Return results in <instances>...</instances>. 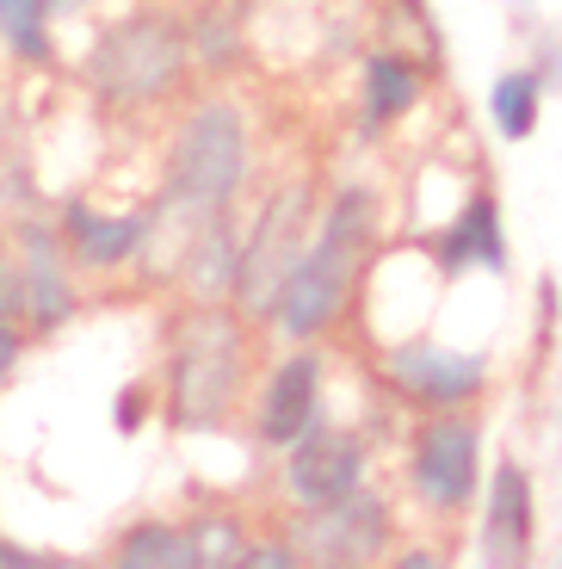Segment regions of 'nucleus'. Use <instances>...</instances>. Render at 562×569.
Returning a JSON list of instances; mask_svg holds the SVG:
<instances>
[{"label": "nucleus", "mask_w": 562, "mask_h": 569, "mask_svg": "<svg viewBox=\"0 0 562 569\" xmlns=\"http://www.w3.org/2000/svg\"><path fill=\"white\" fill-rule=\"evenodd\" d=\"M371 236H378V211H371V192H340L334 211H328V229L310 254L297 260L279 284V322L284 335H315V328L334 322V310L347 303V284L359 272V260L371 254Z\"/></svg>", "instance_id": "obj_1"}, {"label": "nucleus", "mask_w": 562, "mask_h": 569, "mask_svg": "<svg viewBox=\"0 0 562 569\" xmlns=\"http://www.w3.org/2000/svg\"><path fill=\"white\" fill-rule=\"evenodd\" d=\"M241 173H248V137H241V118H235V106L211 100L180 137L168 204H180V211L198 217V223H211V217L229 204V192L241 186Z\"/></svg>", "instance_id": "obj_2"}, {"label": "nucleus", "mask_w": 562, "mask_h": 569, "mask_svg": "<svg viewBox=\"0 0 562 569\" xmlns=\"http://www.w3.org/2000/svg\"><path fill=\"white\" fill-rule=\"evenodd\" d=\"M185 69V43L173 26L161 19H124L112 26L106 38L93 43L87 57V81L99 87V100L112 106H142V100H161Z\"/></svg>", "instance_id": "obj_3"}, {"label": "nucleus", "mask_w": 562, "mask_h": 569, "mask_svg": "<svg viewBox=\"0 0 562 569\" xmlns=\"http://www.w3.org/2000/svg\"><path fill=\"white\" fill-rule=\"evenodd\" d=\"M241 385V335L217 310H204L198 322H185L180 353H173V421L204 427L229 409Z\"/></svg>", "instance_id": "obj_4"}, {"label": "nucleus", "mask_w": 562, "mask_h": 569, "mask_svg": "<svg viewBox=\"0 0 562 569\" xmlns=\"http://www.w3.org/2000/svg\"><path fill=\"white\" fill-rule=\"evenodd\" d=\"M303 223H310V186H291L284 199H272V211L253 229V242L241 248L235 291H241V310L248 316H272L284 272L297 267V236H303Z\"/></svg>", "instance_id": "obj_5"}, {"label": "nucleus", "mask_w": 562, "mask_h": 569, "mask_svg": "<svg viewBox=\"0 0 562 569\" xmlns=\"http://www.w3.org/2000/svg\"><path fill=\"white\" fill-rule=\"evenodd\" d=\"M310 539H303V551L315 557V563H365V557L383 551V532H390V520H383V501L378 496H359V489H347L340 501H322V508H310Z\"/></svg>", "instance_id": "obj_6"}, {"label": "nucleus", "mask_w": 562, "mask_h": 569, "mask_svg": "<svg viewBox=\"0 0 562 569\" xmlns=\"http://www.w3.org/2000/svg\"><path fill=\"white\" fill-rule=\"evenodd\" d=\"M359 470H365V452L352 433H334V427H303L291 452V496L303 508H322V501H340L347 489H359Z\"/></svg>", "instance_id": "obj_7"}, {"label": "nucleus", "mask_w": 562, "mask_h": 569, "mask_svg": "<svg viewBox=\"0 0 562 569\" xmlns=\"http://www.w3.org/2000/svg\"><path fill=\"white\" fill-rule=\"evenodd\" d=\"M414 483L439 508H464L476 489V427L470 421H433L414 440Z\"/></svg>", "instance_id": "obj_8"}, {"label": "nucleus", "mask_w": 562, "mask_h": 569, "mask_svg": "<svg viewBox=\"0 0 562 569\" xmlns=\"http://www.w3.org/2000/svg\"><path fill=\"white\" fill-rule=\"evenodd\" d=\"M390 378L402 397L445 409V402H464L470 390H482V359L451 353V347H402V353H390Z\"/></svg>", "instance_id": "obj_9"}, {"label": "nucleus", "mask_w": 562, "mask_h": 569, "mask_svg": "<svg viewBox=\"0 0 562 569\" xmlns=\"http://www.w3.org/2000/svg\"><path fill=\"white\" fill-rule=\"evenodd\" d=\"M19 298H26L31 322L38 328H57L62 316L74 310V284H69V254L50 229L31 223L19 236Z\"/></svg>", "instance_id": "obj_10"}, {"label": "nucleus", "mask_w": 562, "mask_h": 569, "mask_svg": "<svg viewBox=\"0 0 562 569\" xmlns=\"http://www.w3.org/2000/svg\"><path fill=\"white\" fill-rule=\"evenodd\" d=\"M315 402H322V359L315 353H291L267 385V402H260V433L279 446H291L303 427L315 421Z\"/></svg>", "instance_id": "obj_11"}, {"label": "nucleus", "mask_w": 562, "mask_h": 569, "mask_svg": "<svg viewBox=\"0 0 562 569\" xmlns=\"http://www.w3.org/2000/svg\"><path fill=\"white\" fill-rule=\"evenodd\" d=\"M532 545V483L520 465L494 470V496H489V527H482V557L489 563H520Z\"/></svg>", "instance_id": "obj_12"}, {"label": "nucleus", "mask_w": 562, "mask_h": 569, "mask_svg": "<svg viewBox=\"0 0 562 569\" xmlns=\"http://www.w3.org/2000/svg\"><path fill=\"white\" fill-rule=\"evenodd\" d=\"M62 229H69L74 260H87V267H118V260H130L142 242V217H106V211H93V204H69Z\"/></svg>", "instance_id": "obj_13"}, {"label": "nucleus", "mask_w": 562, "mask_h": 569, "mask_svg": "<svg viewBox=\"0 0 562 569\" xmlns=\"http://www.w3.org/2000/svg\"><path fill=\"white\" fill-rule=\"evenodd\" d=\"M421 93V74L402 57H371L365 62V130H383L390 118H402Z\"/></svg>", "instance_id": "obj_14"}, {"label": "nucleus", "mask_w": 562, "mask_h": 569, "mask_svg": "<svg viewBox=\"0 0 562 569\" xmlns=\"http://www.w3.org/2000/svg\"><path fill=\"white\" fill-rule=\"evenodd\" d=\"M439 260L445 267H464V260H482V267H501V229H494V204L476 199L464 217H458V229L445 236V248H439Z\"/></svg>", "instance_id": "obj_15"}, {"label": "nucleus", "mask_w": 562, "mask_h": 569, "mask_svg": "<svg viewBox=\"0 0 562 569\" xmlns=\"http://www.w3.org/2000/svg\"><path fill=\"white\" fill-rule=\"evenodd\" d=\"M118 563L124 569H192L198 551H192V532L137 527V532H124V545H118Z\"/></svg>", "instance_id": "obj_16"}, {"label": "nucleus", "mask_w": 562, "mask_h": 569, "mask_svg": "<svg viewBox=\"0 0 562 569\" xmlns=\"http://www.w3.org/2000/svg\"><path fill=\"white\" fill-rule=\"evenodd\" d=\"M494 130H501V137H532V124H538V81L532 74H501V81H494Z\"/></svg>", "instance_id": "obj_17"}, {"label": "nucleus", "mask_w": 562, "mask_h": 569, "mask_svg": "<svg viewBox=\"0 0 562 569\" xmlns=\"http://www.w3.org/2000/svg\"><path fill=\"white\" fill-rule=\"evenodd\" d=\"M43 13H50V0H0V38L13 43L26 62H43V57H50Z\"/></svg>", "instance_id": "obj_18"}, {"label": "nucleus", "mask_w": 562, "mask_h": 569, "mask_svg": "<svg viewBox=\"0 0 562 569\" xmlns=\"http://www.w3.org/2000/svg\"><path fill=\"white\" fill-rule=\"evenodd\" d=\"M235 242H229V229H223V211L204 223V242H198V260H192V279H198V291L204 298H217L229 279H235Z\"/></svg>", "instance_id": "obj_19"}, {"label": "nucleus", "mask_w": 562, "mask_h": 569, "mask_svg": "<svg viewBox=\"0 0 562 569\" xmlns=\"http://www.w3.org/2000/svg\"><path fill=\"white\" fill-rule=\"evenodd\" d=\"M192 551H198V563H235L241 557L235 520H204V527L192 532Z\"/></svg>", "instance_id": "obj_20"}, {"label": "nucleus", "mask_w": 562, "mask_h": 569, "mask_svg": "<svg viewBox=\"0 0 562 569\" xmlns=\"http://www.w3.org/2000/svg\"><path fill=\"white\" fill-rule=\"evenodd\" d=\"M235 563H248V569H284V563H297L284 545H253V551H241Z\"/></svg>", "instance_id": "obj_21"}, {"label": "nucleus", "mask_w": 562, "mask_h": 569, "mask_svg": "<svg viewBox=\"0 0 562 569\" xmlns=\"http://www.w3.org/2000/svg\"><path fill=\"white\" fill-rule=\"evenodd\" d=\"M19 366V328L13 322H0V385H7V371Z\"/></svg>", "instance_id": "obj_22"}, {"label": "nucleus", "mask_w": 562, "mask_h": 569, "mask_svg": "<svg viewBox=\"0 0 562 569\" xmlns=\"http://www.w3.org/2000/svg\"><path fill=\"white\" fill-rule=\"evenodd\" d=\"M19 563H26V569H38V563H43V557H31V551H19V545H0V569H19Z\"/></svg>", "instance_id": "obj_23"}, {"label": "nucleus", "mask_w": 562, "mask_h": 569, "mask_svg": "<svg viewBox=\"0 0 562 569\" xmlns=\"http://www.w3.org/2000/svg\"><path fill=\"white\" fill-rule=\"evenodd\" d=\"M137 402H142L137 390H130V397H118V427H137V421H142V409H137Z\"/></svg>", "instance_id": "obj_24"}]
</instances>
